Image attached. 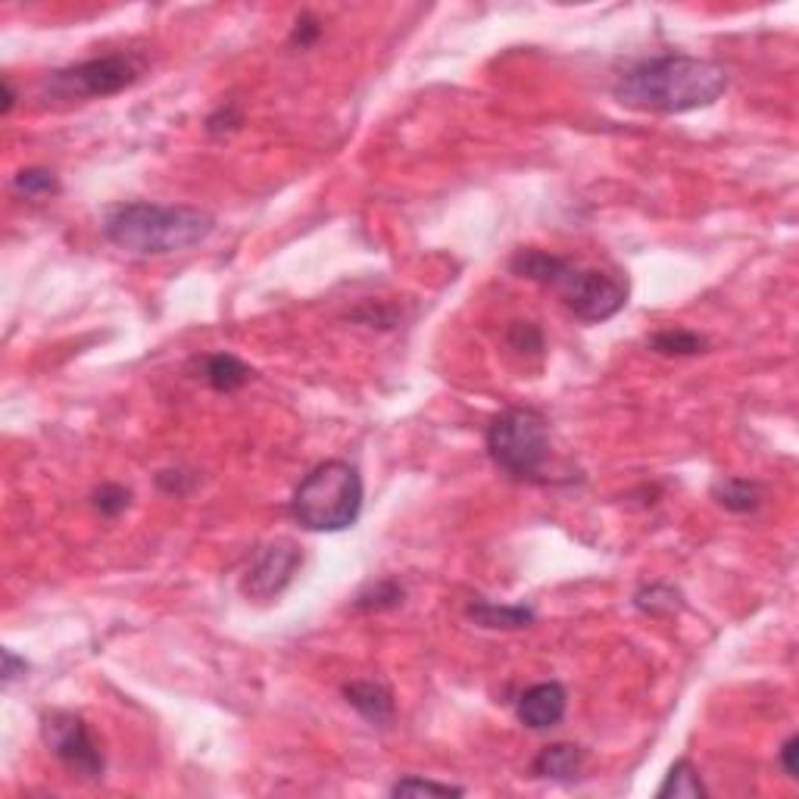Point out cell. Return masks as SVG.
<instances>
[{
	"label": "cell",
	"mask_w": 799,
	"mask_h": 799,
	"mask_svg": "<svg viewBox=\"0 0 799 799\" xmlns=\"http://www.w3.org/2000/svg\"><path fill=\"white\" fill-rule=\"evenodd\" d=\"M728 91L725 66L688 54H662L631 66L612 87L615 101L641 113H691L713 107Z\"/></svg>",
	"instance_id": "cell-1"
},
{
	"label": "cell",
	"mask_w": 799,
	"mask_h": 799,
	"mask_svg": "<svg viewBox=\"0 0 799 799\" xmlns=\"http://www.w3.org/2000/svg\"><path fill=\"white\" fill-rule=\"evenodd\" d=\"M216 219L200 207H166V203H126L109 210L104 235L119 250L138 257H166L207 240Z\"/></svg>",
	"instance_id": "cell-2"
},
{
	"label": "cell",
	"mask_w": 799,
	"mask_h": 799,
	"mask_svg": "<svg viewBox=\"0 0 799 799\" xmlns=\"http://www.w3.org/2000/svg\"><path fill=\"white\" fill-rule=\"evenodd\" d=\"M363 513V478L344 462L331 459L303 478L291 497V516L306 531H344Z\"/></svg>",
	"instance_id": "cell-3"
},
{
	"label": "cell",
	"mask_w": 799,
	"mask_h": 799,
	"mask_svg": "<svg viewBox=\"0 0 799 799\" xmlns=\"http://www.w3.org/2000/svg\"><path fill=\"white\" fill-rule=\"evenodd\" d=\"M487 454L494 466L513 478L540 475L550 456L547 419L528 407H509L487 428Z\"/></svg>",
	"instance_id": "cell-4"
},
{
	"label": "cell",
	"mask_w": 799,
	"mask_h": 799,
	"mask_svg": "<svg viewBox=\"0 0 799 799\" xmlns=\"http://www.w3.org/2000/svg\"><path fill=\"white\" fill-rule=\"evenodd\" d=\"M141 79V60L131 54H107L85 63L69 66L50 75V94L60 101H91L119 94Z\"/></svg>",
	"instance_id": "cell-5"
},
{
	"label": "cell",
	"mask_w": 799,
	"mask_h": 799,
	"mask_svg": "<svg viewBox=\"0 0 799 799\" xmlns=\"http://www.w3.org/2000/svg\"><path fill=\"white\" fill-rule=\"evenodd\" d=\"M553 287L562 294V303L575 313V319L590 325L612 319L627 303V281L622 275L603 269H581L572 260Z\"/></svg>",
	"instance_id": "cell-6"
},
{
	"label": "cell",
	"mask_w": 799,
	"mask_h": 799,
	"mask_svg": "<svg viewBox=\"0 0 799 799\" xmlns=\"http://www.w3.org/2000/svg\"><path fill=\"white\" fill-rule=\"evenodd\" d=\"M42 737L47 750L63 762L72 775L85 780L104 778V753L87 731L85 718L75 713H47L42 718Z\"/></svg>",
	"instance_id": "cell-7"
},
{
	"label": "cell",
	"mask_w": 799,
	"mask_h": 799,
	"mask_svg": "<svg viewBox=\"0 0 799 799\" xmlns=\"http://www.w3.org/2000/svg\"><path fill=\"white\" fill-rule=\"evenodd\" d=\"M301 550L291 540H275L269 547H262L257 560L250 565L247 578H244V594L254 600H272L281 590L291 584V578L301 568Z\"/></svg>",
	"instance_id": "cell-8"
},
{
	"label": "cell",
	"mask_w": 799,
	"mask_h": 799,
	"mask_svg": "<svg viewBox=\"0 0 799 799\" xmlns=\"http://www.w3.org/2000/svg\"><path fill=\"white\" fill-rule=\"evenodd\" d=\"M565 706H568V696H565V688L560 681H543V684H534L519 696V706H516V715L525 728L531 731H547V728H556L565 715Z\"/></svg>",
	"instance_id": "cell-9"
},
{
	"label": "cell",
	"mask_w": 799,
	"mask_h": 799,
	"mask_svg": "<svg viewBox=\"0 0 799 799\" xmlns=\"http://www.w3.org/2000/svg\"><path fill=\"white\" fill-rule=\"evenodd\" d=\"M344 696L346 703L372 725H388L393 718V696L388 688H381L375 681H353L344 688Z\"/></svg>",
	"instance_id": "cell-10"
},
{
	"label": "cell",
	"mask_w": 799,
	"mask_h": 799,
	"mask_svg": "<svg viewBox=\"0 0 799 799\" xmlns=\"http://www.w3.org/2000/svg\"><path fill=\"white\" fill-rule=\"evenodd\" d=\"M568 260L565 257H556V254H547V250H538V247H525V250H516V257L509 260V269L513 275L528 281H538L543 287H553L560 275L565 272Z\"/></svg>",
	"instance_id": "cell-11"
},
{
	"label": "cell",
	"mask_w": 799,
	"mask_h": 799,
	"mask_svg": "<svg viewBox=\"0 0 799 799\" xmlns=\"http://www.w3.org/2000/svg\"><path fill=\"white\" fill-rule=\"evenodd\" d=\"M466 615L481 627H503V631H519V627H528L534 622V609L528 606H500L491 603V600H475L469 603Z\"/></svg>",
	"instance_id": "cell-12"
},
{
	"label": "cell",
	"mask_w": 799,
	"mask_h": 799,
	"mask_svg": "<svg viewBox=\"0 0 799 799\" xmlns=\"http://www.w3.org/2000/svg\"><path fill=\"white\" fill-rule=\"evenodd\" d=\"M584 765V750L578 743H553L547 750H540V756L534 759V775L538 778H553V780H568L581 772Z\"/></svg>",
	"instance_id": "cell-13"
},
{
	"label": "cell",
	"mask_w": 799,
	"mask_h": 799,
	"mask_svg": "<svg viewBox=\"0 0 799 799\" xmlns=\"http://www.w3.org/2000/svg\"><path fill=\"white\" fill-rule=\"evenodd\" d=\"M203 378L219 393H232V390L244 388L254 378V368L244 366L238 356H232V353H213V356L203 360Z\"/></svg>",
	"instance_id": "cell-14"
},
{
	"label": "cell",
	"mask_w": 799,
	"mask_h": 799,
	"mask_svg": "<svg viewBox=\"0 0 799 799\" xmlns=\"http://www.w3.org/2000/svg\"><path fill=\"white\" fill-rule=\"evenodd\" d=\"M713 497L728 513H756L759 503H762V487L750 478H728V481L715 484Z\"/></svg>",
	"instance_id": "cell-15"
},
{
	"label": "cell",
	"mask_w": 799,
	"mask_h": 799,
	"mask_svg": "<svg viewBox=\"0 0 799 799\" xmlns=\"http://www.w3.org/2000/svg\"><path fill=\"white\" fill-rule=\"evenodd\" d=\"M656 797L659 799H703L706 797V787H703V778H700V772L693 768L688 759H681V762H674L671 765V772L666 775L662 780V787L656 790Z\"/></svg>",
	"instance_id": "cell-16"
},
{
	"label": "cell",
	"mask_w": 799,
	"mask_h": 799,
	"mask_svg": "<svg viewBox=\"0 0 799 799\" xmlns=\"http://www.w3.org/2000/svg\"><path fill=\"white\" fill-rule=\"evenodd\" d=\"M649 346L662 356H693V353L706 350V338H700L696 331H688V328H666L649 338Z\"/></svg>",
	"instance_id": "cell-17"
},
{
	"label": "cell",
	"mask_w": 799,
	"mask_h": 799,
	"mask_svg": "<svg viewBox=\"0 0 799 799\" xmlns=\"http://www.w3.org/2000/svg\"><path fill=\"white\" fill-rule=\"evenodd\" d=\"M634 603L647 615H671L681 606V600H678V590H671L669 584H649L637 594Z\"/></svg>",
	"instance_id": "cell-18"
},
{
	"label": "cell",
	"mask_w": 799,
	"mask_h": 799,
	"mask_svg": "<svg viewBox=\"0 0 799 799\" xmlns=\"http://www.w3.org/2000/svg\"><path fill=\"white\" fill-rule=\"evenodd\" d=\"M13 188L25 197H50L60 191V181H57V175L50 173V169H22L16 178H13Z\"/></svg>",
	"instance_id": "cell-19"
},
{
	"label": "cell",
	"mask_w": 799,
	"mask_h": 799,
	"mask_svg": "<svg viewBox=\"0 0 799 799\" xmlns=\"http://www.w3.org/2000/svg\"><path fill=\"white\" fill-rule=\"evenodd\" d=\"M400 603H403V587L397 581H378L375 587H368L366 594L356 597V609H363V612L393 609Z\"/></svg>",
	"instance_id": "cell-20"
},
{
	"label": "cell",
	"mask_w": 799,
	"mask_h": 799,
	"mask_svg": "<svg viewBox=\"0 0 799 799\" xmlns=\"http://www.w3.org/2000/svg\"><path fill=\"white\" fill-rule=\"evenodd\" d=\"M390 797H462V787L434 784L422 778H403L390 787Z\"/></svg>",
	"instance_id": "cell-21"
},
{
	"label": "cell",
	"mask_w": 799,
	"mask_h": 799,
	"mask_svg": "<svg viewBox=\"0 0 799 799\" xmlns=\"http://www.w3.org/2000/svg\"><path fill=\"white\" fill-rule=\"evenodd\" d=\"M131 494L122 487V484H104L97 494H94V509L107 519H116L129 509Z\"/></svg>",
	"instance_id": "cell-22"
},
{
	"label": "cell",
	"mask_w": 799,
	"mask_h": 799,
	"mask_svg": "<svg viewBox=\"0 0 799 799\" xmlns=\"http://www.w3.org/2000/svg\"><path fill=\"white\" fill-rule=\"evenodd\" d=\"M506 341L519 353H540L543 350V331L534 322H513L506 331Z\"/></svg>",
	"instance_id": "cell-23"
},
{
	"label": "cell",
	"mask_w": 799,
	"mask_h": 799,
	"mask_svg": "<svg viewBox=\"0 0 799 799\" xmlns=\"http://www.w3.org/2000/svg\"><path fill=\"white\" fill-rule=\"evenodd\" d=\"M797 753H799V737H787L784 740V747H780V768H784V775L787 778H799V768H797Z\"/></svg>",
	"instance_id": "cell-24"
},
{
	"label": "cell",
	"mask_w": 799,
	"mask_h": 799,
	"mask_svg": "<svg viewBox=\"0 0 799 799\" xmlns=\"http://www.w3.org/2000/svg\"><path fill=\"white\" fill-rule=\"evenodd\" d=\"M319 35H322L319 22L313 20V16H301V20H297V28H294V35H291V42L301 44V47H309Z\"/></svg>",
	"instance_id": "cell-25"
},
{
	"label": "cell",
	"mask_w": 799,
	"mask_h": 799,
	"mask_svg": "<svg viewBox=\"0 0 799 799\" xmlns=\"http://www.w3.org/2000/svg\"><path fill=\"white\" fill-rule=\"evenodd\" d=\"M25 659H20L13 649H3V684H13L20 678V671H25Z\"/></svg>",
	"instance_id": "cell-26"
},
{
	"label": "cell",
	"mask_w": 799,
	"mask_h": 799,
	"mask_svg": "<svg viewBox=\"0 0 799 799\" xmlns=\"http://www.w3.org/2000/svg\"><path fill=\"white\" fill-rule=\"evenodd\" d=\"M13 104H16V94H13V85H10V79H3V116L13 109Z\"/></svg>",
	"instance_id": "cell-27"
}]
</instances>
